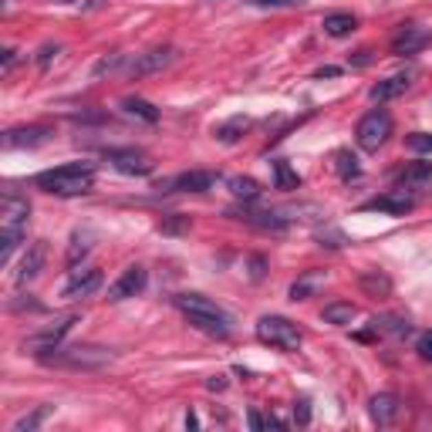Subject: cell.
Segmentation results:
<instances>
[{
  "mask_svg": "<svg viewBox=\"0 0 432 432\" xmlns=\"http://www.w3.org/2000/svg\"><path fill=\"white\" fill-rule=\"evenodd\" d=\"M172 301H176V308L186 315V321H190L196 331L213 334V338H230L234 317L227 315L216 301H209V297H203V294H176Z\"/></svg>",
  "mask_w": 432,
  "mask_h": 432,
  "instance_id": "obj_1",
  "label": "cell"
},
{
  "mask_svg": "<svg viewBox=\"0 0 432 432\" xmlns=\"http://www.w3.org/2000/svg\"><path fill=\"white\" fill-rule=\"evenodd\" d=\"M95 183V166L91 162H68L58 169H47L34 176V186L51 196H84Z\"/></svg>",
  "mask_w": 432,
  "mask_h": 432,
  "instance_id": "obj_2",
  "label": "cell"
},
{
  "mask_svg": "<svg viewBox=\"0 0 432 432\" xmlns=\"http://www.w3.org/2000/svg\"><path fill=\"white\" fill-rule=\"evenodd\" d=\"M44 365H58V368H75V372H95V368H105L112 365L115 354L109 348H88V345H75V348H51V352L38 354Z\"/></svg>",
  "mask_w": 432,
  "mask_h": 432,
  "instance_id": "obj_3",
  "label": "cell"
},
{
  "mask_svg": "<svg viewBox=\"0 0 432 432\" xmlns=\"http://www.w3.org/2000/svg\"><path fill=\"white\" fill-rule=\"evenodd\" d=\"M257 338H260L264 345H271V348H280V352H297L301 341H304L301 331H297V324L280 315L260 317V321H257Z\"/></svg>",
  "mask_w": 432,
  "mask_h": 432,
  "instance_id": "obj_4",
  "label": "cell"
},
{
  "mask_svg": "<svg viewBox=\"0 0 432 432\" xmlns=\"http://www.w3.org/2000/svg\"><path fill=\"white\" fill-rule=\"evenodd\" d=\"M389 135H392V115L382 112V109L368 112V115L358 122V128H354V142H358L365 152H378V149L389 142Z\"/></svg>",
  "mask_w": 432,
  "mask_h": 432,
  "instance_id": "obj_5",
  "label": "cell"
},
{
  "mask_svg": "<svg viewBox=\"0 0 432 432\" xmlns=\"http://www.w3.org/2000/svg\"><path fill=\"white\" fill-rule=\"evenodd\" d=\"M213 186H216V172L193 169V172H179V176L159 183L156 190H162V193H209Z\"/></svg>",
  "mask_w": 432,
  "mask_h": 432,
  "instance_id": "obj_6",
  "label": "cell"
},
{
  "mask_svg": "<svg viewBox=\"0 0 432 432\" xmlns=\"http://www.w3.org/2000/svg\"><path fill=\"white\" fill-rule=\"evenodd\" d=\"M78 324V315H68L61 317V321H54L51 328H44V331H38V334H31L27 341H24V348H31L34 354H44L51 352V348H58L65 338H68V331Z\"/></svg>",
  "mask_w": 432,
  "mask_h": 432,
  "instance_id": "obj_7",
  "label": "cell"
},
{
  "mask_svg": "<svg viewBox=\"0 0 432 432\" xmlns=\"http://www.w3.org/2000/svg\"><path fill=\"white\" fill-rule=\"evenodd\" d=\"M179 58V51L172 47V44H166V47H152V51H146V54H139L132 65H128V75L132 78H146V75H156L162 68H169L172 61Z\"/></svg>",
  "mask_w": 432,
  "mask_h": 432,
  "instance_id": "obj_8",
  "label": "cell"
},
{
  "mask_svg": "<svg viewBox=\"0 0 432 432\" xmlns=\"http://www.w3.org/2000/svg\"><path fill=\"white\" fill-rule=\"evenodd\" d=\"M105 159L125 176H149L152 172V159L139 149H105Z\"/></svg>",
  "mask_w": 432,
  "mask_h": 432,
  "instance_id": "obj_9",
  "label": "cell"
},
{
  "mask_svg": "<svg viewBox=\"0 0 432 432\" xmlns=\"http://www.w3.org/2000/svg\"><path fill=\"white\" fill-rule=\"evenodd\" d=\"M146 284H149V271L146 267H125L122 277H118L115 284L109 287V301H125V297H135V294H142L146 291Z\"/></svg>",
  "mask_w": 432,
  "mask_h": 432,
  "instance_id": "obj_10",
  "label": "cell"
},
{
  "mask_svg": "<svg viewBox=\"0 0 432 432\" xmlns=\"http://www.w3.org/2000/svg\"><path fill=\"white\" fill-rule=\"evenodd\" d=\"M98 287H102V271H98V267L71 271L68 284L61 287V297H65V301H75V297H91Z\"/></svg>",
  "mask_w": 432,
  "mask_h": 432,
  "instance_id": "obj_11",
  "label": "cell"
},
{
  "mask_svg": "<svg viewBox=\"0 0 432 432\" xmlns=\"http://www.w3.org/2000/svg\"><path fill=\"white\" fill-rule=\"evenodd\" d=\"M54 132L47 125H27V128H10L3 132V149H38Z\"/></svg>",
  "mask_w": 432,
  "mask_h": 432,
  "instance_id": "obj_12",
  "label": "cell"
},
{
  "mask_svg": "<svg viewBox=\"0 0 432 432\" xmlns=\"http://www.w3.org/2000/svg\"><path fill=\"white\" fill-rule=\"evenodd\" d=\"M27 213H31L27 199H21L14 190L0 193V227H27Z\"/></svg>",
  "mask_w": 432,
  "mask_h": 432,
  "instance_id": "obj_13",
  "label": "cell"
},
{
  "mask_svg": "<svg viewBox=\"0 0 432 432\" xmlns=\"http://www.w3.org/2000/svg\"><path fill=\"white\" fill-rule=\"evenodd\" d=\"M44 264H47V240H34V243L27 247V253H24V260H21V267H17L14 280H17L21 287L31 284V280L44 271Z\"/></svg>",
  "mask_w": 432,
  "mask_h": 432,
  "instance_id": "obj_14",
  "label": "cell"
},
{
  "mask_svg": "<svg viewBox=\"0 0 432 432\" xmlns=\"http://www.w3.org/2000/svg\"><path fill=\"white\" fill-rule=\"evenodd\" d=\"M429 41H432L429 31H419V27L405 24V27L395 34V41H392V54H398V58H405V54H416V51H422Z\"/></svg>",
  "mask_w": 432,
  "mask_h": 432,
  "instance_id": "obj_15",
  "label": "cell"
},
{
  "mask_svg": "<svg viewBox=\"0 0 432 432\" xmlns=\"http://www.w3.org/2000/svg\"><path fill=\"white\" fill-rule=\"evenodd\" d=\"M412 206L416 203L409 196H395V193H385V196H375V199H368V203H361L365 213H389V216H405Z\"/></svg>",
  "mask_w": 432,
  "mask_h": 432,
  "instance_id": "obj_16",
  "label": "cell"
},
{
  "mask_svg": "<svg viewBox=\"0 0 432 432\" xmlns=\"http://www.w3.org/2000/svg\"><path fill=\"white\" fill-rule=\"evenodd\" d=\"M398 409H402V402H398V395H392V392H378V395H372V402H368V412H372V419H375L378 426H392Z\"/></svg>",
  "mask_w": 432,
  "mask_h": 432,
  "instance_id": "obj_17",
  "label": "cell"
},
{
  "mask_svg": "<svg viewBox=\"0 0 432 432\" xmlns=\"http://www.w3.org/2000/svg\"><path fill=\"white\" fill-rule=\"evenodd\" d=\"M405 91H409V78H405V75H395V78H385V81H378V84H372L368 98H372V102H392V98L405 95Z\"/></svg>",
  "mask_w": 432,
  "mask_h": 432,
  "instance_id": "obj_18",
  "label": "cell"
},
{
  "mask_svg": "<svg viewBox=\"0 0 432 432\" xmlns=\"http://www.w3.org/2000/svg\"><path fill=\"white\" fill-rule=\"evenodd\" d=\"M324 324H334V328H345V324H352L354 317H358V308H354L352 301H334V304H324Z\"/></svg>",
  "mask_w": 432,
  "mask_h": 432,
  "instance_id": "obj_19",
  "label": "cell"
},
{
  "mask_svg": "<svg viewBox=\"0 0 432 432\" xmlns=\"http://www.w3.org/2000/svg\"><path fill=\"white\" fill-rule=\"evenodd\" d=\"M321 287H324V274H321V271H311V274H304L301 280L291 284V301H308V297H315Z\"/></svg>",
  "mask_w": 432,
  "mask_h": 432,
  "instance_id": "obj_20",
  "label": "cell"
},
{
  "mask_svg": "<svg viewBox=\"0 0 432 432\" xmlns=\"http://www.w3.org/2000/svg\"><path fill=\"white\" fill-rule=\"evenodd\" d=\"M321 27H324V34H328V38H348L354 27H358V21H354L352 14L338 10V14H328Z\"/></svg>",
  "mask_w": 432,
  "mask_h": 432,
  "instance_id": "obj_21",
  "label": "cell"
},
{
  "mask_svg": "<svg viewBox=\"0 0 432 432\" xmlns=\"http://www.w3.org/2000/svg\"><path fill=\"white\" fill-rule=\"evenodd\" d=\"M236 220H243V223H250V227H260V230H284V227H287V216L271 213V209H264V213H250V209H243Z\"/></svg>",
  "mask_w": 432,
  "mask_h": 432,
  "instance_id": "obj_22",
  "label": "cell"
},
{
  "mask_svg": "<svg viewBox=\"0 0 432 432\" xmlns=\"http://www.w3.org/2000/svg\"><path fill=\"white\" fill-rule=\"evenodd\" d=\"M227 186H230V193H234L236 199H243V203H253V199H260V193H264V186H260L257 179H250V176H230Z\"/></svg>",
  "mask_w": 432,
  "mask_h": 432,
  "instance_id": "obj_23",
  "label": "cell"
},
{
  "mask_svg": "<svg viewBox=\"0 0 432 432\" xmlns=\"http://www.w3.org/2000/svg\"><path fill=\"white\" fill-rule=\"evenodd\" d=\"M24 230H27V227H0V264H3V267L10 264L14 250L21 247V240H24Z\"/></svg>",
  "mask_w": 432,
  "mask_h": 432,
  "instance_id": "obj_24",
  "label": "cell"
},
{
  "mask_svg": "<svg viewBox=\"0 0 432 432\" xmlns=\"http://www.w3.org/2000/svg\"><path fill=\"white\" fill-rule=\"evenodd\" d=\"M358 284H361V291H368L372 297H389V294H392V280L385 274H378V271H365V274L358 277Z\"/></svg>",
  "mask_w": 432,
  "mask_h": 432,
  "instance_id": "obj_25",
  "label": "cell"
},
{
  "mask_svg": "<svg viewBox=\"0 0 432 432\" xmlns=\"http://www.w3.org/2000/svg\"><path fill=\"white\" fill-rule=\"evenodd\" d=\"M432 179V162H412L398 172V186H422Z\"/></svg>",
  "mask_w": 432,
  "mask_h": 432,
  "instance_id": "obj_26",
  "label": "cell"
},
{
  "mask_svg": "<svg viewBox=\"0 0 432 432\" xmlns=\"http://www.w3.org/2000/svg\"><path fill=\"white\" fill-rule=\"evenodd\" d=\"M372 328H375V331H385V334H398V338L412 331L409 317H402V315H378L372 321Z\"/></svg>",
  "mask_w": 432,
  "mask_h": 432,
  "instance_id": "obj_27",
  "label": "cell"
},
{
  "mask_svg": "<svg viewBox=\"0 0 432 432\" xmlns=\"http://www.w3.org/2000/svg\"><path fill=\"white\" fill-rule=\"evenodd\" d=\"M122 109H125L128 115L142 118L146 125H156V122H159V109H156V105H149L146 98H125V102H122Z\"/></svg>",
  "mask_w": 432,
  "mask_h": 432,
  "instance_id": "obj_28",
  "label": "cell"
},
{
  "mask_svg": "<svg viewBox=\"0 0 432 432\" xmlns=\"http://www.w3.org/2000/svg\"><path fill=\"white\" fill-rule=\"evenodd\" d=\"M274 186L277 190H297L301 186V176L291 169L287 159H274Z\"/></svg>",
  "mask_w": 432,
  "mask_h": 432,
  "instance_id": "obj_29",
  "label": "cell"
},
{
  "mask_svg": "<svg viewBox=\"0 0 432 432\" xmlns=\"http://www.w3.org/2000/svg\"><path fill=\"white\" fill-rule=\"evenodd\" d=\"M247 128H250V118L236 115V118H230V122H223L220 128H213V135H216L220 142H227V146H230V142H236V139H240Z\"/></svg>",
  "mask_w": 432,
  "mask_h": 432,
  "instance_id": "obj_30",
  "label": "cell"
},
{
  "mask_svg": "<svg viewBox=\"0 0 432 432\" xmlns=\"http://www.w3.org/2000/svg\"><path fill=\"white\" fill-rule=\"evenodd\" d=\"M51 412H54V405H41V409H34V412L21 416V419H17V422L10 426V432H34L41 422H44V419L51 416Z\"/></svg>",
  "mask_w": 432,
  "mask_h": 432,
  "instance_id": "obj_31",
  "label": "cell"
},
{
  "mask_svg": "<svg viewBox=\"0 0 432 432\" xmlns=\"http://www.w3.org/2000/svg\"><path fill=\"white\" fill-rule=\"evenodd\" d=\"M88 250H91V234H88V230H75L71 247H68V267H75Z\"/></svg>",
  "mask_w": 432,
  "mask_h": 432,
  "instance_id": "obj_32",
  "label": "cell"
},
{
  "mask_svg": "<svg viewBox=\"0 0 432 432\" xmlns=\"http://www.w3.org/2000/svg\"><path fill=\"white\" fill-rule=\"evenodd\" d=\"M338 172H341V179H358L361 176V166H358V159H354L352 149H338Z\"/></svg>",
  "mask_w": 432,
  "mask_h": 432,
  "instance_id": "obj_33",
  "label": "cell"
},
{
  "mask_svg": "<svg viewBox=\"0 0 432 432\" xmlns=\"http://www.w3.org/2000/svg\"><path fill=\"white\" fill-rule=\"evenodd\" d=\"M315 236H317V243H321V247H328V250H341V247L348 243L341 230H317Z\"/></svg>",
  "mask_w": 432,
  "mask_h": 432,
  "instance_id": "obj_34",
  "label": "cell"
},
{
  "mask_svg": "<svg viewBox=\"0 0 432 432\" xmlns=\"http://www.w3.org/2000/svg\"><path fill=\"white\" fill-rule=\"evenodd\" d=\"M118 68H125V54H109V58H102V61L91 68V75L98 78V75H109V71H118Z\"/></svg>",
  "mask_w": 432,
  "mask_h": 432,
  "instance_id": "obj_35",
  "label": "cell"
},
{
  "mask_svg": "<svg viewBox=\"0 0 432 432\" xmlns=\"http://www.w3.org/2000/svg\"><path fill=\"white\" fill-rule=\"evenodd\" d=\"M166 236H172V234H190V216H169L162 227H159Z\"/></svg>",
  "mask_w": 432,
  "mask_h": 432,
  "instance_id": "obj_36",
  "label": "cell"
},
{
  "mask_svg": "<svg viewBox=\"0 0 432 432\" xmlns=\"http://www.w3.org/2000/svg\"><path fill=\"white\" fill-rule=\"evenodd\" d=\"M412 152H432V135L429 132H416V135H409V142H405Z\"/></svg>",
  "mask_w": 432,
  "mask_h": 432,
  "instance_id": "obj_37",
  "label": "cell"
},
{
  "mask_svg": "<svg viewBox=\"0 0 432 432\" xmlns=\"http://www.w3.org/2000/svg\"><path fill=\"white\" fill-rule=\"evenodd\" d=\"M294 422H297V426H311V402H308V398L294 402Z\"/></svg>",
  "mask_w": 432,
  "mask_h": 432,
  "instance_id": "obj_38",
  "label": "cell"
},
{
  "mask_svg": "<svg viewBox=\"0 0 432 432\" xmlns=\"http://www.w3.org/2000/svg\"><path fill=\"white\" fill-rule=\"evenodd\" d=\"M416 352L422 354L426 361H432V331H422V334L416 338Z\"/></svg>",
  "mask_w": 432,
  "mask_h": 432,
  "instance_id": "obj_39",
  "label": "cell"
},
{
  "mask_svg": "<svg viewBox=\"0 0 432 432\" xmlns=\"http://www.w3.org/2000/svg\"><path fill=\"white\" fill-rule=\"evenodd\" d=\"M58 51H61L58 44H44V47L38 51V65H41V68H47V65H51V61L58 58Z\"/></svg>",
  "mask_w": 432,
  "mask_h": 432,
  "instance_id": "obj_40",
  "label": "cell"
},
{
  "mask_svg": "<svg viewBox=\"0 0 432 432\" xmlns=\"http://www.w3.org/2000/svg\"><path fill=\"white\" fill-rule=\"evenodd\" d=\"M372 61H375V54H372V51H354V54H352V68H368Z\"/></svg>",
  "mask_w": 432,
  "mask_h": 432,
  "instance_id": "obj_41",
  "label": "cell"
},
{
  "mask_svg": "<svg viewBox=\"0 0 432 432\" xmlns=\"http://www.w3.org/2000/svg\"><path fill=\"white\" fill-rule=\"evenodd\" d=\"M264 267H267V260H264V257H250V277H253V280H260V277H264Z\"/></svg>",
  "mask_w": 432,
  "mask_h": 432,
  "instance_id": "obj_42",
  "label": "cell"
},
{
  "mask_svg": "<svg viewBox=\"0 0 432 432\" xmlns=\"http://www.w3.org/2000/svg\"><path fill=\"white\" fill-rule=\"evenodd\" d=\"M247 422H250V429H253V432H260V429H264V426H267L260 412H247Z\"/></svg>",
  "mask_w": 432,
  "mask_h": 432,
  "instance_id": "obj_43",
  "label": "cell"
},
{
  "mask_svg": "<svg viewBox=\"0 0 432 432\" xmlns=\"http://www.w3.org/2000/svg\"><path fill=\"white\" fill-rule=\"evenodd\" d=\"M0 61H3V71H10L14 61H17V51H14V47H3V58H0Z\"/></svg>",
  "mask_w": 432,
  "mask_h": 432,
  "instance_id": "obj_44",
  "label": "cell"
},
{
  "mask_svg": "<svg viewBox=\"0 0 432 432\" xmlns=\"http://www.w3.org/2000/svg\"><path fill=\"white\" fill-rule=\"evenodd\" d=\"M71 122H105V115H91V112H75Z\"/></svg>",
  "mask_w": 432,
  "mask_h": 432,
  "instance_id": "obj_45",
  "label": "cell"
},
{
  "mask_svg": "<svg viewBox=\"0 0 432 432\" xmlns=\"http://www.w3.org/2000/svg\"><path fill=\"white\" fill-rule=\"evenodd\" d=\"M206 389H209V392H223V389H227V382L216 375V378H209V382H206Z\"/></svg>",
  "mask_w": 432,
  "mask_h": 432,
  "instance_id": "obj_46",
  "label": "cell"
},
{
  "mask_svg": "<svg viewBox=\"0 0 432 432\" xmlns=\"http://www.w3.org/2000/svg\"><path fill=\"white\" fill-rule=\"evenodd\" d=\"M341 75V68H321L317 71V78H338Z\"/></svg>",
  "mask_w": 432,
  "mask_h": 432,
  "instance_id": "obj_47",
  "label": "cell"
},
{
  "mask_svg": "<svg viewBox=\"0 0 432 432\" xmlns=\"http://www.w3.org/2000/svg\"><path fill=\"white\" fill-rule=\"evenodd\" d=\"M253 3H260V7H280V3H294V0H253Z\"/></svg>",
  "mask_w": 432,
  "mask_h": 432,
  "instance_id": "obj_48",
  "label": "cell"
},
{
  "mask_svg": "<svg viewBox=\"0 0 432 432\" xmlns=\"http://www.w3.org/2000/svg\"><path fill=\"white\" fill-rule=\"evenodd\" d=\"M186 429H199V419H196V412H186Z\"/></svg>",
  "mask_w": 432,
  "mask_h": 432,
  "instance_id": "obj_49",
  "label": "cell"
},
{
  "mask_svg": "<svg viewBox=\"0 0 432 432\" xmlns=\"http://www.w3.org/2000/svg\"><path fill=\"white\" fill-rule=\"evenodd\" d=\"M98 3H105V0H91V3H88V7H98Z\"/></svg>",
  "mask_w": 432,
  "mask_h": 432,
  "instance_id": "obj_50",
  "label": "cell"
},
{
  "mask_svg": "<svg viewBox=\"0 0 432 432\" xmlns=\"http://www.w3.org/2000/svg\"><path fill=\"white\" fill-rule=\"evenodd\" d=\"M61 3H71V0H61Z\"/></svg>",
  "mask_w": 432,
  "mask_h": 432,
  "instance_id": "obj_51",
  "label": "cell"
}]
</instances>
